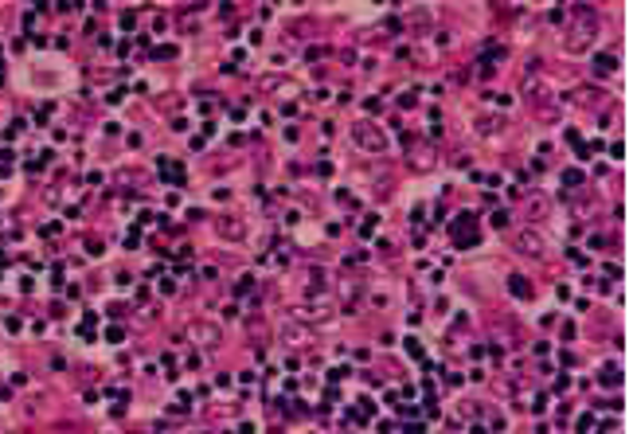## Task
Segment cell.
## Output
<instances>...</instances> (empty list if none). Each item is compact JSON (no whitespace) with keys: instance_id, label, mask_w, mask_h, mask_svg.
<instances>
[{"instance_id":"cell-2","label":"cell","mask_w":633,"mask_h":434,"mask_svg":"<svg viewBox=\"0 0 633 434\" xmlns=\"http://www.w3.org/2000/svg\"><path fill=\"white\" fill-rule=\"evenodd\" d=\"M512 293H516V297H528V282H524V278H512Z\"/></svg>"},{"instance_id":"cell-1","label":"cell","mask_w":633,"mask_h":434,"mask_svg":"<svg viewBox=\"0 0 633 434\" xmlns=\"http://www.w3.org/2000/svg\"><path fill=\"white\" fill-rule=\"evenodd\" d=\"M594 63H598V71H602V74H610V71L617 67V59H614V55H598Z\"/></svg>"}]
</instances>
